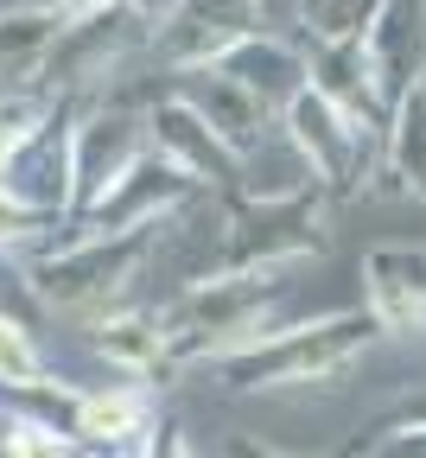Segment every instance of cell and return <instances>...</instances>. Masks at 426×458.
<instances>
[{"label": "cell", "mask_w": 426, "mask_h": 458, "mask_svg": "<svg viewBox=\"0 0 426 458\" xmlns=\"http://www.w3.org/2000/svg\"><path fill=\"white\" fill-rule=\"evenodd\" d=\"M382 344L370 312H325L306 325H286V331H261L249 344L223 351L210 369L223 376L229 394H268V388H299V382H331L350 363H362Z\"/></svg>", "instance_id": "cell-1"}, {"label": "cell", "mask_w": 426, "mask_h": 458, "mask_svg": "<svg viewBox=\"0 0 426 458\" xmlns=\"http://www.w3.org/2000/svg\"><path fill=\"white\" fill-rule=\"evenodd\" d=\"M159 236H166V223L128 229V236H71L64 249L32 255L26 286H32V300L64 306V312H108L121 293H128V280L147 267Z\"/></svg>", "instance_id": "cell-2"}, {"label": "cell", "mask_w": 426, "mask_h": 458, "mask_svg": "<svg viewBox=\"0 0 426 458\" xmlns=\"http://www.w3.org/2000/svg\"><path fill=\"white\" fill-rule=\"evenodd\" d=\"M319 204L325 191H299V198H280V204H229V216L217 223V249L210 261L192 274L198 280H229V274H280L293 267L299 255H319L325 249V229H319Z\"/></svg>", "instance_id": "cell-3"}, {"label": "cell", "mask_w": 426, "mask_h": 458, "mask_svg": "<svg viewBox=\"0 0 426 458\" xmlns=\"http://www.w3.org/2000/svg\"><path fill=\"white\" fill-rule=\"evenodd\" d=\"M147 38V13L128 7V0H96V7H77L57 26L45 64H38V96L51 102H83V83H96L102 71H115L128 45Z\"/></svg>", "instance_id": "cell-4"}, {"label": "cell", "mask_w": 426, "mask_h": 458, "mask_svg": "<svg viewBox=\"0 0 426 458\" xmlns=\"http://www.w3.org/2000/svg\"><path fill=\"white\" fill-rule=\"evenodd\" d=\"M280 134L286 147L306 159L312 172V185L319 191H337V198H356L362 185H370V172H376V153H382V134L376 128H362L350 122V114L337 102H325L319 89H299L280 114Z\"/></svg>", "instance_id": "cell-5"}, {"label": "cell", "mask_w": 426, "mask_h": 458, "mask_svg": "<svg viewBox=\"0 0 426 458\" xmlns=\"http://www.w3.org/2000/svg\"><path fill=\"white\" fill-rule=\"evenodd\" d=\"M255 32H268L261 0H159V13L147 26V51H153V64L198 77Z\"/></svg>", "instance_id": "cell-6"}, {"label": "cell", "mask_w": 426, "mask_h": 458, "mask_svg": "<svg viewBox=\"0 0 426 458\" xmlns=\"http://www.w3.org/2000/svg\"><path fill=\"white\" fill-rule=\"evenodd\" d=\"M147 153V108L96 96L89 108L77 102V134H71V223Z\"/></svg>", "instance_id": "cell-7"}, {"label": "cell", "mask_w": 426, "mask_h": 458, "mask_svg": "<svg viewBox=\"0 0 426 458\" xmlns=\"http://www.w3.org/2000/svg\"><path fill=\"white\" fill-rule=\"evenodd\" d=\"M192 198H198V185H192L172 159H159V153L147 147V153L77 216V236H128V229L172 223V210H185Z\"/></svg>", "instance_id": "cell-8"}, {"label": "cell", "mask_w": 426, "mask_h": 458, "mask_svg": "<svg viewBox=\"0 0 426 458\" xmlns=\"http://www.w3.org/2000/svg\"><path fill=\"white\" fill-rule=\"evenodd\" d=\"M71 134H77V102H51L45 128L0 172V191L51 223H71Z\"/></svg>", "instance_id": "cell-9"}, {"label": "cell", "mask_w": 426, "mask_h": 458, "mask_svg": "<svg viewBox=\"0 0 426 458\" xmlns=\"http://www.w3.org/2000/svg\"><path fill=\"white\" fill-rule=\"evenodd\" d=\"M147 147H153L159 159H172L192 185L235 191V179H242V159L217 140V128L204 122V114H198L185 96H159V102H147Z\"/></svg>", "instance_id": "cell-10"}, {"label": "cell", "mask_w": 426, "mask_h": 458, "mask_svg": "<svg viewBox=\"0 0 426 458\" xmlns=\"http://www.w3.org/2000/svg\"><path fill=\"white\" fill-rule=\"evenodd\" d=\"M362 312L382 337H420L426 331V249L420 242H382L362 255Z\"/></svg>", "instance_id": "cell-11"}, {"label": "cell", "mask_w": 426, "mask_h": 458, "mask_svg": "<svg viewBox=\"0 0 426 458\" xmlns=\"http://www.w3.org/2000/svg\"><path fill=\"white\" fill-rule=\"evenodd\" d=\"M362 51H370L382 108L420 89L426 83V0H376L370 26H362Z\"/></svg>", "instance_id": "cell-12"}, {"label": "cell", "mask_w": 426, "mask_h": 458, "mask_svg": "<svg viewBox=\"0 0 426 458\" xmlns=\"http://www.w3.org/2000/svg\"><path fill=\"white\" fill-rule=\"evenodd\" d=\"M210 77H223V83H235L242 96H249L268 122H280L286 114V102L306 89V51L299 45H286L280 32H255V38H242L223 64H210Z\"/></svg>", "instance_id": "cell-13"}, {"label": "cell", "mask_w": 426, "mask_h": 458, "mask_svg": "<svg viewBox=\"0 0 426 458\" xmlns=\"http://www.w3.org/2000/svg\"><path fill=\"white\" fill-rule=\"evenodd\" d=\"M159 427V414H153V388H77V401H71V420H64V433L83 445V452H134L147 433Z\"/></svg>", "instance_id": "cell-14"}, {"label": "cell", "mask_w": 426, "mask_h": 458, "mask_svg": "<svg viewBox=\"0 0 426 458\" xmlns=\"http://www.w3.org/2000/svg\"><path fill=\"white\" fill-rule=\"evenodd\" d=\"M96 351L128 369L134 382H153L172 369V331H166V312H147V306H108L96 312Z\"/></svg>", "instance_id": "cell-15"}, {"label": "cell", "mask_w": 426, "mask_h": 458, "mask_svg": "<svg viewBox=\"0 0 426 458\" xmlns=\"http://www.w3.org/2000/svg\"><path fill=\"white\" fill-rule=\"evenodd\" d=\"M64 26V13L51 7H0V89H32L38 64Z\"/></svg>", "instance_id": "cell-16"}, {"label": "cell", "mask_w": 426, "mask_h": 458, "mask_svg": "<svg viewBox=\"0 0 426 458\" xmlns=\"http://www.w3.org/2000/svg\"><path fill=\"white\" fill-rule=\"evenodd\" d=\"M198 114H204V122L217 128V140L242 159V153H255L268 134H274V122H268V114L249 102V96H242L235 83H223V77H210V71H198V89L185 96Z\"/></svg>", "instance_id": "cell-17"}, {"label": "cell", "mask_w": 426, "mask_h": 458, "mask_svg": "<svg viewBox=\"0 0 426 458\" xmlns=\"http://www.w3.org/2000/svg\"><path fill=\"white\" fill-rule=\"evenodd\" d=\"M382 165L426 204V89H407L388 108V128H382Z\"/></svg>", "instance_id": "cell-18"}, {"label": "cell", "mask_w": 426, "mask_h": 458, "mask_svg": "<svg viewBox=\"0 0 426 458\" xmlns=\"http://www.w3.org/2000/svg\"><path fill=\"white\" fill-rule=\"evenodd\" d=\"M370 7L376 0H293V26H306V51H312V45L356 38L370 26Z\"/></svg>", "instance_id": "cell-19"}, {"label": "cell", "mask_w": 426, "mask_h": 458, "mask_svg": "<svg viewBox=\"0 0 426 458\" xmlns=\"http://www.w3.org/2000/svg\"><path fill=\"white\" fill-rule=\"evenodd\" d=\"M0 458H96V452H83L71 433H57V427H45V420L13 408L0 420Z\"/></svg>", "instance_id": "cell-20"}, {"label": "cell", "mask_w": 426, "mask_h": 458, "mask_svg": "<svg viewBox=\"0 0 426 458\" xmlns=\"http://www.w3.org/2000/svg\"><path fill=\"white\" fill-rule=\"evenodd\" d=\"M45 114H51V96H38V89H7L0 96V172H7L13 153L45 128Z\"/></svg>", "instance_id": "cell-21"}, {"label": "cell", "mask_w": 426, "mask_h": 458, "mask_svg": "<svg viewBox=\"0 0 426 458\" xmlns=\"http://www.w3.org/2000/svg\"><path fill=\"white\" fill-rule=\"evenodd\" d=\"M38 376H45V363H38L32 331H26L13 312H0V388H7V394H26Z\"/></svg>", "instance_id": "cell-22"}, {"label": "cell", "mask_w": 426, "mask_h": 458, "mask_svg": "<svg viewBox=\"0 0 426 458\" xmlns=\"http://www.w3.org/2000/svg\"><path fill=\"white\" fill-rule=\"evenodd\" d=\"M45 229H57V223L38 216V210H26V204H13L7 191H0V255L20 249V242H32V236H45Z\"/></svg>", "instance_id": "cell-23"}, {"label": "cell", "mask_w": 426, "mask_h": 458, "mask_svg": "<svg viewBox=\"0 0 426 458\" xmlns=\"http://www.w3.org/2000/svg\"><path fill=\"white\" fill-rule=\"evenodd\" d=\"M362 458H426V427H395V433H382Z\"/></svg>", "instance_id": "cell-24"}, {"label": "cell", "mask_w": 426, "mask_h": 458, "mask_svg": "<svg viewBox=\"0 0 426 458\" xmlns=\"http://www.w3.org/2000/svg\"><path fill=\"white\" fill-rule=\"evenodd\" d=\"M141 458H198L192 452V439H185V427H172V420H159L147 439H141Z\"/></svg>", "instance_id": "cell-25"}, {"label": "cell", "mask_w": 426, "mask_h": 458, "mask_svg": "<svg viewBox=\"0 0 426 458\" xmlns=\"http://www.w3.org/2000/svg\"><path fill=\"white\" fill-rule=\"evenodd\" d=\"M229 458H286V452H274L261 439H229Z\"/></svg>", "instance_id": "cell-26"}, {"label": "cell", "mask_w": 426, "mask_h": 458, "mask_svg": "<svg viewBox=\"0 0 426 458\" xmlns=\"http://www.w3.org/2000/svg\"><path fill=\"white\" fill-rule=\"evenodd\" d=\"M38 7H51V13H77V7H96V0H38Z\"/></svg>", "instance_id": "cell-27"}, {"label": "cell", "mask_w": 426, "mask_h": 458, "mask_svg": "<svg viewBox=\"0 0 426 458\" xmlns=\"http://www.w3.org/2000/svg\"><path fill=\"white\" fill-rule=\"evenodd\" d=\"M96 458H141V445H134V452H96Z\"/></svg>", "instance_id": "cell-28"}]
</instances>
